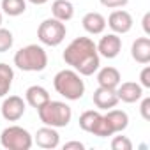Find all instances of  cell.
<instances>
[{
	"label": "cell",
	"mask_w": 150,
	"mask_h": 150,
	"mask_svg": "<svg viewBox=\"0 0 150 150\" xmlns=\"http://www.w3.org/2000/svg\"><path fill=\"white\" fill-rule=\"evenodd\" d=\"M129 0H101V4L104 7H110V9H118V7H124L127 6Z\"/></svg>",
	"instance_id": "4316f807"
},
{
	"label": "cell",
	"mask_w": 150,
	"mask_h": 150,
	"mask_svg": "<svg viewBox=\"0 0 150 150\" xmlns=\"http://www.w3.org/2000/svg\"><path fill=\"white\" fill-rule=\"evenodd\" d=\"M34 141L37 143V146L46 148V150H51V148H57V146H58V143H60V134L57 132L55 127L44 125V127L37 129Z\"/></svg>",
	"instance_id": "8fae6325"
},
{
	"label": "cell",
	"mask_w": 150,
	"mask_h": 150,
	"mask_svg": "<svg viewBox=\"0 0 150 150\" xmlns=\"http://www.w3.org/2000/svg\"><path fill=\"white\" fill-rule=\"evenodd\" d=\"M0 25H2V13H0Z\"/></svg>",
	"instance_id": "4dcf8cb0"
},
{
	"label": "cell",
	"mask_w": 150,
	"mask_h": 150,
	"mask_svg": "<svg viewBox=\"0 0 150 150\" xmlns=\"http://www.w3.org/2000/svg\"><path fill=\"white\" fill-rule=\"evenodd\" d=\"M139 113H141L143 120H150V97H145V99L141 101Z\"/></svg>",
	"instance_id": "484cf974"
},
{
	"label": "cell",
	"mask_w": 150,
	"mask_h": 150,
	"mask_svg": "<svg viewBox=\"0 0 150 150\" xmlns=\"http://www.w3.org/2000/svg\"><path fill=\"white\" fill-rule=\"evenodd\" d=\"M53 87L67 101H78L85 94V83L81 80V74H78L74 69L58 71L53 78Z\"/></svg>",
	"instance_id": "7a4b0ae2"
},
{
	"label": "cell",
	"mask_w": 150,
	"mask_h": 150,
	"mask_svg": "<svg viewBox=\"0 0 150 150\" xmlns=\"http://www.w3.org/2000/svg\"><path fill=\"white\" fill-rule=\"evenodd\" d=\"M0 143L7 150H30L34 145V138L27 129L20 125H9L0 134Z\"/></svg>",
	"instance_id": "5b68a950"
},
{
	"label": "cell",
	"mask_w": 150,
	"mask_h": 150,
	"mask_svg": "<svg viewBox=\"0 0 150 150\" xmlns=\"http://www.w3.org/2000/svg\"><path fill=\"white\" fill-rule=\"evenodd\" d=\"M30 4H35V6H42V4H46L48 0H28Z\"/></svg>",
	"instance_id": "f546056e"
},
{
	"label": "cell",
	"mask_w": 150,
	"mask_h": 150,
	"mask_svg": "<svg viewBox=\"0 0 150 150\" xmlns=\"http://www.w3.org/2000/svg\"><path fill=\"white\" fill-rule=\"evenodd\" d=\"M83 148H85V145L81 141H67L64 145V150H83Z\"/></svg>",
	"instance_id": "83f0119b"
},
{
	"label": "cell",
	"mask_w": 150,
	"mask_h": 150,
	"mask_svg": "<svg viewBox=\"0 0 150 150\" xmlns=\"http://www.w3.org/2000/svg\"><path fill=\"white\" fill-rule=\"evenodd\" d=\"M0 111L7 122H18L25 115V101L20 96H9L4 99Z\"/></svg>",
	"instance_id": "52a82bcc"
},
{
	"label": "cell",
	"mask_w": 150,
	"mask_h": 150,
	"mask_svg": "<svg viewBox=\"0 0 150 150\" xmlns=\"http://www.w3.org/2000/svg\"><path fill=\"white\" fill-rule=\"evenodd\" d=\"M92 134H94V136H99V138H108V136H113L115 132H113L111 125L108 124L106 117L103 115V117L99 118V122L96 124V127L92 129Z\"/></svg>",
	"instance_id": "7402d4cb"
},
{
	"label": "cell",
	"mask_w": 150,
	"mask_h": 150,
	"mask_svg": "<svg viewBox=\"0 0 150 150\" xmlns=\"http://www.w3.org/2000/svg\"><path fill=\"white\" fill-rule=\"evenodd\" d=\"M103 115L97 111V110H88V111H83L80 115V127L85 131V132H92V129L96 127V124L99 122Z\"/></svg>",
	"instance_id": "ffe728a7"
},
{
	"label": "cell",
	"mask_w": 150,
	"mask_h": 150,
	"mask_svg": "<svg viewBox=\"0 0 150 150\" xmlns=\"http://www.w3.org/2000/svg\"><path fill=\"white\" fill-rule=\"evenodd\" d=\"M62 57L64 62L81 76H92L101 65L97 46L90 37H76L71 41Z\"/></svg>",
	"instance_id": "6da1fadb"
},
{
	"label": "cell",
	"mask_w": 150,
	"mask_h": 150,
	"mask_svg": "<svg viewBox=\"0 0 150 150\" xmlns=\"http://www.w3.org/2000/svg\"><path fill=\"white\" fill-rule=\"evenodd\" d=\"M14 80V71L9 64L0 62V97H6L13 87Z\"/></svg>",
	"instance_id": "d6986e66"
},
{
	"label": "cell",
	"mask_w": 150,
	"mask_h": 150,
	"mask_svg": "<svg viewBox=\"0 0 150 150\" xmlns=\"http://www.w3.org/2000/svg\"><path fill=\"white\" fill-rule=\"evenodd\" d=\"M13 42H14V37H13V32L7 30V28H2L0 27V53H6L13 48Z\"/></svg>",
	"instance_id": "603a6c76"
},
{
	"label": "cell",
	"mask_w": 150,
	"mask_h": 150,
	"mask_svg": "<svg viewBox=\"0 0 150 150\" xmlns=\"http://www.w3.org/2000/svg\"><path fill=\"white\" fill-rule=\"evenodd\" d=\"M139 85L143 88H150V67H143L139 72Z\"/></svg>",
	"instance_id": "d4e9b609"
},
{
	"label": "cell",
	"mask_w": 150,
	"mask_h": 150,
	"mask_svg": "<svg viewBox=\"0 0 150 150\" xmlns=\"http://www.w3.org/2000/svg\"><path fill=\"white\" fill-rule=\"evenodd\" d=\"M141 23H143V32H145L146 35H150V13H145Z\"/></svg>",
	"instance_id": "f1b7e54d"
},
{
	"label": "cell",
	"mask_w": 150,
	"mask_h": 150,
	"mask_svg": "<svg viewBox=\"0 0 150 150\" xmlns=\"http://www.w3.org/2000/svg\"><path fill=\"white\" fill-rule=\"evenodd\" d=\"M117 97L118 101H124L127 104H132L136 101H139L143 97V87L136 81H125V83H120L117 88Z\"/></svg>",
	"instance_id": "30bf717a"
},
{
	"label": "cell",
	"mask_w": 150,
	"mask_h": 150,
	"mask_svg": "<svg viewBox=\"0 0 150 150\" xmlns=\"http://www.w3.org/2000/svg\"><path fill=\"white\" fill-rule=\"evenodd\" d=\"M81 23H83V28L92 35L103 34L106 28V18L101 13H87L81 20Z\"/></svg>",
	"instance_id": "9a60e30c"
},
{
	"label": "cell",
	"mask_w": 150,
	"mask_h": 150,
	"mask_svg": "<svg viewBox=\"0 0 150 150\" xmlns=\"http://www.w3.org/2000/svg\"><path fill=\"white\" fill-rule=\"evenodd\" d=\"M106 25L113 30V34H127L132 28V16L124 9H117L110 14Z\"/></svg>",
	"instance_id": "ba28073f"
},
{
	"label": "cell",
	"mask_w": 150,
	"mask_h": 150,
	"mask_svg": "<svg viewBox=\"0 0 150 150\" xmlns=\"http://www.w3.org/2000/svg\"><path fill=\"white\" fill-rule=\"evenodd\" d=\"M65 34H67L65 23L60 20H55V18L44 20L37 28V37L46 46H58L65 39Z\"/></svg>",
	"instance_id": "8992f818"
},
{
	"label": "cell",
	"mask_w": 150,
	"mask_h": 150,
	"mask_svg": "<svg viewBox=\"0 0 150 150\" xmlns=\"http://www.w3.org/2000/svg\"><path fill=\"white\" fill-rule=\"evenodd\" d=\"M131 57L138 64H148L150 62V39L148 37H138L131 46Z\"/></svg>",
	"instance_id": "5bb4252c"
},
{
	"label": "cell",
	"mask_w": 150,
	"mask_h": 150,
	"mask_svg": "<svg viewBox=\"0 0 150 150\" xmlns=\"http://www.w3.org/2000/svg\"><path fill=\"white\" fill-rule=\"evenodd\" d=\"M92 101L99 110H111V108H115L118 104L117 92L113 88H106V87L96 88V92L92 96Z\"/></svg>",
	"instance_id": "7c38bea8"
},
{
	"label": "cell",
	"mask_w": 150,
	"mask_h": 150,
	"mask_svg": "<svg viewBox=\"0 0 150 150\" xmlns=\"http://www.w3.org/2000/svg\"><path fill=\"white\" fill-rule=\"evenodd\" d=\"M51 14L55 20H60L65 23L74 16V6L69 0H55L51 4Z\"/></svg>",
	"instance_id": "e0dca14e"
},
{
	"label": "cell",
	"mask_w": 150,
	"mask_h": 150,
	"mask_svg": "<svg viewBox=\"0 0 150 150\" xmlns=\"http://www.w3.org/2000/svg\"><path fill=\"white\" fill-rule=\"evenodd\" d=\"M111 148L113 150H132V141L127 136H115L111 139Z\"/></svg>",
	"instance_id": "cb8c5ba5"
},
{
	"label": "cell",
	"mask_w": 150,
	"mask_h": 150,
	"mask_svg": "<svg viewBox=\"0 0 150 150\" xmlns=\"http://www.w3.org/2000/svg\"><path fill=\"white\" fill-rule=\"evenodd\" d=\"M97 46V53L104 58H115L118 57L120 50H122V39L118 37V34H108L104 37H101Z\"/></svg>",
	"instance_id": "9c48e42d"
},
{
	"label": "cell",
	"mask_w": 150,
	"mask_h": 150,
	"mask_svg": "<svg viewBox=\"0 0 150 150\" xmlns=\"http://www.w3.org/2000/svg\"><path fill=\"white\" fill-rule=\"evenodd\" d=\"M104 117H106L108 124L111 125L113 132H122V131H125L127 125H129V117H127V113L122 111V110H108V113H106Z\"/></svg>",
	"instance_id": "ac0fdd59"
},
{
	"label": "cell",
	"mask_w": 150,
	"mask_h": 150,
	"mask_svg": "<svg viewBox=\"0 0 150 150\" xmlns=\"http://www.w3.org/2000/svg\"><path fill=\"white\" fill-rule=\"evenodd\" d=\"M2 11L7 16H20L27 11L25 0H2Z\"/></svg>",
	"instance_id": "44dd1931"
},
{
	"label": "cell",
	"mask_w": 150,
	"mask_h": 150,
	"mask_svg": "<svg viewBox=\"0 0 150 150\" xmlns=\"http://www.w3.org/2000/svg\"><path fill=\"white\" fill-rule=\"evenodd\" d=\"M14 65L25 72H39L44 71L48 65V55L42 46L39 44H28L16 51L14 55Z\"/></svg>",
	"instance_id": "3957f363"
},
{
	"label": "cell",
	"mask_w": 150,
	"mask_h": 150,
	"mask_svg": "<svg viewBox=\"0 0 150 150\" xmlns=\"http://www.w3.org/2000/svg\"><path fill=\"white\" fill-rule=\"evenodd\" d=\"M25 97H27V103H28L32 108H35V110H39L41 106H44V104L51 99L50 94H48V90H46L44 87H41V85H32V87H28L27 92H25Z\"/></svg>",
	"instance_id": "2e32d148"
},
{
	"label": "cell",
	"mask_w": 150,
	"mask_h": 150,
	"mask_svg": "<svg viewBox=\"0 0 150 150\" xmlns=\"http://www.w3.org/2000/svg\"><path fill=\"white\" fill-rule=\"evenodd\" d=\"M37 115L44 125L58 129V127L69 125V122L72 118V110H71V106H67L62 101H51L50 99L44 106H41L37 110Z\"/></svg>",
	"instance_id": "277c9868"
},
{
	"label": "cell",
	"mask_w": 150,
	"mask_h": 150,
	"mask_svg": "<svg viewBox=\"0 0 150 150\" xmlns=\"http://www.w3.org/2000/svg\"><path fill=\"white\" fill-rule=\"evenodd\" d=\"M122 81V76H120V72L117 67H103L99 72H97V83L99 87H106V88H117Z\"/></svg>",
	"instance_id": "4fadbf2b"
}]
</instances>
